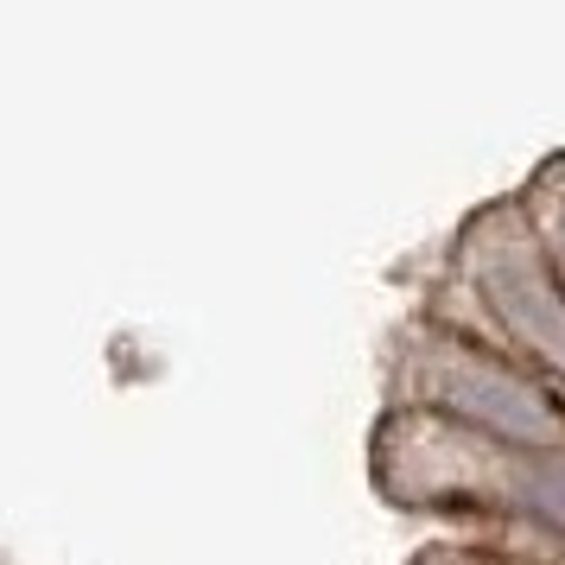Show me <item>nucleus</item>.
<instances>
[{
	"label": "nucleus",
	"mask_w": 565,
	"mask_h": 565,
	"mask_svg": "<svg viewBox=\"0 0 565 565\" xmlns=\"http://www.w3.org/2000/svg\"><path fill=\"white\" fill-rule=\"evenodd\" d=\"M394 407L438 413L451 426L534 445V451H565V387L477 337L445 331L433 318H413L401 337Z\"/></svg>",
	"instance_id": "obj_3"
},
{
	"label": "nucleus",
	"mask_w": 565,
	"mask_h": 565,
	"mask_svg": "<svg viewBox=\"0 0 565 565\" xmlns=\"http://www.w3.org/2000/svg\"><path fill=\"white\" fill-rule=\"evenodd\" d=\"M514 204H521V216H527V230H534L540 255H546V267H553V280H559L565 292V147L559 153H546L527 172V184L514 191Z\"/></svg>",
	"instance_id": "obj_4"
},
{
	"label": "nucleus",
	"mask_w": 565,
	"mask_h": 565,
	"mask_svg": "<svg viewBox=\"0 0 565 565\" xmlns=\"http://www.w3.org/2000/svg\"><path fill=\"white\" fill-rule=\"evenodd\" d=\"M375 489L413 514H463L495 534L565 540V451L451 426L438 413L387 407L375 426Z\"/></svg>",
	"instance_id": "obj_1"
},
{
	"label": "nucleus",
	"mask_w": 565,
	"mask_h": 565,
	"mask_svg": "<svg viewBox=\"0 0 565 565\" xmlns=\"http://www.w3.org/2000/svg\"><path fill=\"white\" fill-rule=\"evenodd\" d=\"M445 299L470 311H426L433 324L477 337L565 387V292L514 198H489L458 223Z\"/></svg>",
	"instance_id": "obj_2"
},
{
	"label": "nucleus",
	"mask_w": 565,
	"mask_h": 565,
	"mask_svg": "<svg viewBox=\"0 0 565 565\" xmlns=\"http://www.w3.org/2000/svg\"><path fill=\"white\" fill-rule=\"evenodd\" d=\"M413 565H521V559H502L489 546H433V553H419Z\"/></svg>",
	"instance_id": "obj_5"
}]
</instances>
